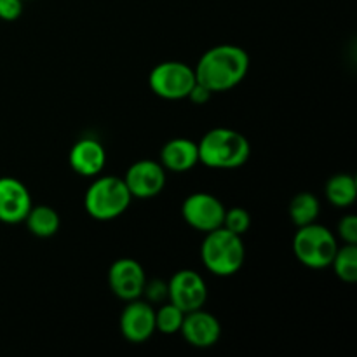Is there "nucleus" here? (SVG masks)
<instances>
[{
    "label": "nucleus",
    "mask_w": 357,
    "mask_h": 357,
    "mask_svg": "<svg viewBox=\"0 0 357 357\" xmlns=\"http://www.w3.org/2000/svg\"><path fill=\"white\" fill-rule=\"evenodd\" d=\"M338 237L345 244H357V216L345 215L338 222Z\"/></svg>",
    "instance_id": "22"
},
{
    "label": "nucleus",
    "mask_w": 357,
    "mask_h": 357,
    "mask_svg": "<svg viewBox=\"0 0 357 357\" xmlns=\"http://www.w3.org/2000/svg\"><path fill=\"white\" fill-rule=\"evenodd\" d=\"M208 300V284L199 272L183 268L167 281V302L185 314L202 309Z\"/></svg>",
    "instance_id": "8"
},
{
    "label": "nucleus",
    "mask_w": 357,
    "mask_h": 357,
    "mask_svg": "<svg viewBox=\"0 0 357 357\" xmlns=\"http://www.w3.org/2000/svg\"><path fill=\"white\" fill-rule=\"evenodd\" d=\"M24 0H0V20L16 21L23 14Z\"/></svg>",
    "instance_id": "24"
},
{
    "label": "nucleus",
    "mask_w": 357,
    "mask_h": 357,
    "mask_svg": "<svg viewBox=\"0 0 357 357\" xmlns=\"http://www.w3.org/2000/svg\"><path fill=\"white\" fill-rule=\"evenodd\" d=\"M324 192L335 208H351L357 199V181L352 174L338 173L328 180Z\"/></svg>",
    "instance_id": "17"
},
{
    "label": "nucleus",
    "mask_w": 357,
    "mask_h": 357,
    "mask_svg": "<svg viewBox=\"0 0 357 357\" xmlns=\"http://www.w3.org/2000/svg\"><path fill=\"white\" fill-rule=\"evenodd\" d=\"M132 195L129 194L124 180L114 174L96 176L84 195V208L93 220L112 222L128 211Z\"/></svg>",
    "instance_id": "4"
},
{
    "label": "nucleus",
    "mask_w": 357,
    "mask_h": 357,
    "mask_svg": "<svg viewBox=\"0 0 357 357\" xmlns=\"http://www.w3.org/2000/svg\"><path fill=\"white\" fill-rule=\"evenodd\" d=\"M68 162L77 174L86 178H94L101 174L107 164V152L103 145L94 138H82L72 146Z\"/></svg>",
    "instance_id": "14"
},
{
    "label": "nucleus",
    "mask_w": 357,
    "mask_h": 357,
    "mask_svg": "<svg viewBox=\"0 0 357 357\" xmlns=\"http://www.w3.org/2000/svg\"><path fill=\"white\" fill-rule=\"evenodd\" d=\"M143 295L149 298V302L159 303L162 300H167V282L160 281V279H153V281H146Z\"/></svg>",
    "instance_id": "23"
},
{
    "label": "nucleus",
    "mask_w": 357,
    "mask_h": 357,
    "mask_svg": "<svg viewBox=\"0 0 357 357\" xmlns=\"http://www.w3.org/2000/svg\"><path fill=\"white\" fill-rule=\"evenodd\" d=\"M145 284V268L135 258H119L108 268V286L112 293L124 302L139 298Z\"/></svg>",
    "instance_id": "9"
},
{
    "label": "nucleus",
    "mask_w": 357,
    "mask_h": 357,
    "mask_svg": "<svg viewBox=\"0 0 357 357\" xmlns=\"http://www.w3.org/2000/svg\"><path fill=\"white\" fill-rule=\"evenodd\" d=\"M289 218L296 227L310 225L317 222V216L321 213L319 199L310 192H300L289 202Z\"/></svg>",
    "instance_id": "18"
},
{
    "label": "nucleus",
    "mask_w": 357,
    "mask_h": 357,
    "mask_svg": "<svg viewBox=\"0 0 357 357\" xmlns=\"http://www.w3.org/2000/svg\"><path fill=\"white\" fill-rule=\"evenodd\" d=\"M160 164L166 171L187 173L199 164L197 143L188 138L169 139L160 150Z\"/></svg>",
    "instance_id": "15"
},
{
    "label": "nucleus",
    "mask_w": 357,
    "mask_h": 357,
    "mask_svg": "<svg viewBox=\"0 0 357 357\" xmlns=\"http://www.w3.org/2000/svg\"><path fill=\"white\" fill-rule=\"evenodd\" d=\"M201 260L206 271L218 278H230L243 268L246 246L243 236L230 232L225 227L206 234L201 244Z\"/></svg>",
    "instance_id": "3"
},
{
    "label": "nucleus",
    "mask_w": 357,
    "mask_h": 357,
    "mask_svg": "<svg viewBox=\"0 0 357 357\" xmlns=\"http://www.w3.org/2000/svg\"><path fill=\"white\" fill-rule=\"evenodd\" d=\"M337 250L338 241L335 234L317 222L298 227V232L293 237V253L296 260L314 271L330 267Z\"/></svg>",
    "instance_id": "5"
},
{
    "label": "nucleus",
    "mask_w": 357,
    "mask_h": 357,
    "mask_svg": "<svg viewBox=\"0 0 357 357\" xmlns=\"http://www.w3.org/2000/svg\"><path fill=\"white\" fill-rule=\"evenodd\" d=\"M199 84L213 94L234 89L250 72V54L234 44H220L208 49L194 68Z\"/></svg>",
    "instance_id": "1"
},
{
    "label": "nucleus",
    "mask_w": 357,
    "mask_h": 357,
    "mask_svg": "<svg viewBox=\"0 0 357 357\" xmlns=\"http://www.w3.org/2000/svg\"><path fill=\"white\" fill-rule=\"evenodd\" d=\"M199 162L211 169H237L250 160L251 145L243 132L230 128H215L197 143Z\"/></svg>",
    "instance_id": "2"
},
{
    "label": "nucleus",
    "mask_w": 357,
    "mask_h": 357,
    "mask_svg": "<svg viewBox=\"0 0 357 357\" xmlns=\"http://www.w3.org/2000/svg\"><path fill=\"white\" fill-rule=\"evenodd\" d=\"M24 2H26V0H24Z\"/></svg>",
    "instance_id": "26"
},
{
    "label": "nucleus",
    "mask_w": 357,
    "mask_h": 357,
    "mask_svg": "<svg viewBox=\"0 0 357 357\" xmlns=\"http://www.w3.org/2000/svg\"><path fill=\"white\" fill-rule=\"evenodd\" d=\"M180 333L192 347L209 349L218 344L222 337V324L211 312L197 309L185 314Z\"/></svg>",
    "instance_id": "13"
},
{
    "label": "nucleus",
    "mask_w": 357,
    "mask_h": 357,
    "mask_svg": "<svg viewBox=\"0 0 357 357\" xmlns=\"http://www.w3.org/2000/svg\"><path fill=\"white\" fill-rule=\"evenodd\" d=\"M222 227H225L230 232L237 234V236H244L251 227V215L244 208L225 209Z\"/></svg>",
    "instance_id": "21"
},
{
    "label": "nucleus",
    "mask_w": 357,
    "mask_h": 357,
    "mask_svg": "<svg viewBox=\"0 0 357 357\" xmlns=\"http://www.w3.org/2000/svg\"><path fill=\"white\" fill-rule=\"evenodd\" d=\"M183 317V310H180L171 302L164 303L159 310H155V331H160L162 335L180 333Z\"/></svg>",
    "instance_id": "20"
},
{
    "label": "nucleus",
    "mask_w": 357,
    "mask_h": 357,
    "mask_svg": "<svg viewBox=\"0 0 357 357\" xmlns=\"http://www.w3.org/2000/svg\"><path fill=\"white\" fill-rule=\"evenodd\" d=\"M33 206L30 190L14 176H0V222L6 225L23 223Z\"/></svg>",
    "instance_id": "12"
},
{
    "label": "nucleus",
    "mask_w": 357,
    "mask_h": 357,
    "mask_svg": "<svg viewBox=\"0 0 357 357\" xmlns=\"http://www.w3.org/2000/svg\"><path fill=\"white\" fill-rule=\"evenodd\" d=\"M195 82L194 68L183 61H162L153 66L149 75L152 93L167 101L187 100Z\"/></svg>",
    "instance_id": "6"
},
{
    "label": "nucleus",
    "mask_w": 357,
    "mask_h": 357,
    "mask_svg": "<svg viewBox=\"0 0 357 357\" xmlns=\"http://www.w3.org/2000/svg\"><path fill=\"white\" fill-rule=\"evenodd\" d=\"M181 216L192 229L208 234L223 225L225 206L213 194L195 192L188 195L181 204Z\"/></svg>",
    "instance_id": "7"
},
{
    "label": "nucleus",
    "mask_w": 357,
    "mask_h": 357,
    "mask_svg": "<svg viewBox=\"0 0 357 357\" xmlns=\"http://www.w3.org/2000/svg\"><path fill=\"white\" fill-rule=\"evenodd\" d=\"M122 180L132 199H152L166 187V169L157 160L143 159L129 166Z\"/></svg>",
    "instance_id": "10"
},
{
    "label": "nucleus",
    "mask_w": 357,
    "mask_h": 357,
    "mask_svg": "<svg viewBox=\"0 0 357 357\" xmlns=\"http://www.w3.org/2000/svg\"><path fill=\"white\" fill-rule=\"evenodd\" d=\"M330 267H333L335 275L340 281L352 282L357 281V244H345V246H338L337 253H335L333 260H331Z\"/></svg>",
    "instance_id": "19"
},
{
    "label": "nucleus",
    "mask_w": 357,
    "mask_h": 357,
    "mask_svg": "<svg viewBox=\"0 0 357 357\" xmlns=\"http://www.w3.org/2000/svg\"><path fill=\"white\" fill-rule=\"evenodd\" d=\"M211 96H213V93L208 89V87H204L202 84L195 82V86L192 87V91L188 93L187 100H190L194 105H204L211 100Z\"/></svg>",
    "instance_id": "25"
},
{
    "label": "nucleus",
    "mask_w": 357,
    "mask_h": 357,
    "mask_svg": "<svg viewBox=\"0 0 357 357\" xmlns=\"http://www.w3.org/2000/svg\"><path fill=\"white\" fill-rule=\"evenodd\" d=\"M122 337L131 344H143L155 333V310L149 302L131 300L122 309L119 319Z\"/></svg>",
    "instance_id": "11"
},
{
    "label": "nucleus",
    "mask_w": 357,
    "mask_h": 357,
    "mask_svg": "<svg viewBox=\"0 0 357 357\" xmlns=\"http://www.w3.org/2000/svg\"><path fill=\"white\" fill-rule=\"evenodd\" d=\"M24 225L30 230L31 236L47 239V237H52L58 232L59 225H61V220H59V215L56 213V209H52L51 206L40 204L31 206L26 218H24Z\"/></svg>",
    "instance_id": "16"
}]
</instances>
